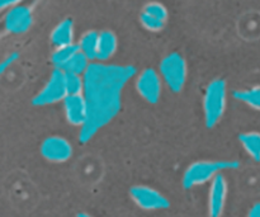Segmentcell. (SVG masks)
Listing matches in <instances>:
<instances>
[{
    "label": "cell",
    "instance_id": "1",
    "mask_svg": "<svg viewBox=\"0 0 260 217\" xmlns=\"http://www.w3.org/2000/svg\"><path fill=\"white\" fill-rule=\"evenodd\" d=\"M132 65L91 63L84 74V98L88 106V119L79 132L83 144L90 141L103 127L111 123L122 106V93L134 76Z\"/></svg>",
    "mask_w": 260,
    "mask_h": 217
},
{
    "label": "cell",
    "instance_id": "2",
    "mask_svg": "<svg viewBox=\"0 0 260 217\" xmlns=\"http://www.w3.org/2000/svg\"><path fill=\"white\" fill-rule=\"evenodd\" d=\"M239 162L235 160H200L194 162L185 169L183 174L182 184L185 190L200 187L211 183L216 177L222 174L226 170L239 168Z\"/></svg>",
    "mask_w": 260,
    "mask_h": 217
},
{
    "label": "cell",
    "instance_id": "3",
    "mask_svg": "<svg viewBox=\"0 0 260 217\" xmlns=\"http://www.w3.org/2000/svg\"><path fill=\"white\" fill-rule=\"evenodd\" d=\"M228 104V84L223 79H213L203 96V116L208 129H213L223 117Z\"/></svg>",
    "mask_w": 260,
    "mask_h": 217
},
{
    "label": "cell",
    "instance_id": "4",
    "mask_svg": "<svg viewBox=\"0 0 260 217\" xmlns=\"http://www.w3.org/2000/svg\"><path fill=\"white\" fill-rule=\"evenodd\" d=\"M159 74L170 90L174 93H179L187 83V61L180 53H169L160 63Z\"/></svg>",
    "mask_w": 260,
    "mask_h": 217
},
{
    "label": "cell",
    "instance_id": "5",
    "mask_svg": "<svg viewBox=\"0 0 260 217\" xmlns=\"http://www.w3.org/2000/svg\"><path fill=\"white\" fill-rule=\"evenodd\" d=\"M68 89L65 83V73L53 69L48 76L45 85L37 91L32 99V104L36 107H46L63 102L68 97Z\"/></svg>",
    "mask_w": 260,
    "mask_h": 217
},
{
    "label": "cell",
    "instance_id": "6",
    "mask_svg": "<svg viewBox=\"0 0 260 217\" xmlns=\"http://www.w3.org/2000/svg\"><path fill=\"white\" fill-rule=\"evenodd\" d=\"M129 197L137 207L145 211H160L170 206L169 200L161 192L149 185H134L129 190Z\"/></svg>",
    "mask_w": 260,
    "mask_h": 217
},
{
    "label": "cell",
    "instance_id": "7",
    "mask_svg": "<svg viewBox=\"0 0 260 217\" xmlns=\"http://www.w3.org/2000/svg\"><path fill=\"white\" fill-rule=\"evenodd\" d=\"M162 79L154 69H145L136 79V90L142 99L150 104L159 102L161 97Z\"/></svg>",
    "mask_w": 260,
    "mask_h": 217
},
{
    "label": "cell",
    "instance_id": "8",
    "mask_svg": "<svg viewBox=\"0 0 260 217\" xmlns=\"http://www.w3.org/2000/svg\"><path fill=\"white\" fill-rule=\"evenodd\" d=\"M3 23H4V29L10 35L25 33L33 24L32 8L20 3L19 5L5 12Z\"/></svg>",
    "mask_w": 260,
    "mask_h": 217
},
{
    "label": "cell",
    "instance_id": "9",
    "mask_svg": "<svg viewBox=\"0 0 260 217\" xmlns=\"http://www.w3.org/2000/svg\"><path fill=\"white\" fill-rule=\"evenodd\" d=\"M40 151L47 162L61 164L71 159L74 150L73 145L65 137L50 136L43 140Z\"/></svg>",
    "mask_w": 260,
    "mask_h": 217
},
{
    "label": "cell",
    "instance_id": "10",
    "mask_svg": "<svg viewBox=\"0 0 260 217\" xmlns=\"http://www.w3.org/2000/svg\"><path fill=\"white\" fill-rule=\"evenodd\" d=\"M228 180L223 174L216 177L210 183L208 190V216L222 217L225 212L226 201H228Z\"/></svg>",
    "mask_w": 260,
    "mask_h": 217
},
{
    "label": "cell",
    "instance_id": "11",
    "mask_svg": "<svg viewBox=\"0 0 260 217\" xmlns=\"http://www.w3.org/2000/svg\"><path fill=\"white\" fill-rule=\"evenodd\" d=\"M62 104L69 123L81 129L88 119V106L84 96H68Z\"/></svg>",
    "mask_w": 260,
    "mask_h": 217
},
{
    "label": "cell",
    "instance_id": "12",
    "mask_svg": "<svg viewBox=\"0 0 260 217\" xmlns=\"http://www.w3.org/2000/svg\"><path fill=\"white\" fill-rule=\"evenodd\" d=\"M50 40L55 48L75 45V42H74V40H75V27H74L73 19L66 18V19L57 23V25L51 32Z\"/></svg>",
    "mask_w": 260,
    "mask_h": 217
},
{
    "label": "cell",
    "instance_id": "13",
    "mask_svg": "<svg viewBox=\"0 0 260 217\" xmlns=\"http://www.w3.org/2000/svg\"><path fill=\"white\" fill-rule=\"evenodd\" d=\"M117 48H118V38L116 33L109 29L99 32L98 55H96L98 63H106L109 58L113 57Z\"/></svg>",
    "mask_w": 260,
    "mask_h": 217
},
{
    "label": "cell",
    "instance_id": "14",
    "mask_svg": "<svg viewBox=\"0 0 260 217\" xmlns=\"http://www.w3.org/2000/svg\"><path fill=\"white\" fill-rule=\"evenodd\" d=\"M98 43H99V32L96 30H86L81 35L79 41L76 42L79 50L93 63L96 60L98 55Z\"/></svg>",
    "mask_w": 260,
    "mask_h": 217
},
{
    "label": "cell",
    "instance_id": "15",
    "mask_svg": "<svg viewBox=\"0 0 260 217\" xmlns=\"http://www.w3.org/2000/svg\"><path fill=\"white\" fill-rule=\"evenodd\" d=\"M239 141L251 159L260 162V132L250 131L241 134Z\"/></svg>",
    "mask_w": 260,
    "mask_h": 217
},
{
    "label": "cell",
    "instance_id": "16",
    "mask_svg": "<svg viewBox=\"0 0 260 217\" xmlns=\"http://www.w3.org/2000/svg\"><path fill=\"white\" fill-rule=\"evenodd\" d=\"M78 51L79 47L76 43L75 45L66 46V47L55 48V51H53L52 55H51V63H52L53 68L62 71Z\"/></svg>",
    "mask_w": 260,
    "mask_h": 217
},
{
    "label": "cell",
    "instance_id": "17",
    "mask_svg": "<svg viewBox=\"0 0 260 217\" xmlns=\"http://www.w3.org/2000/svg\"><path fill=\"white\" fill-rule=\"evenodd\" d=\"M234 98L249 106L250 108L260 111V85L235 90L234 91Z\"/></svg>",
    "mask_w": 260,
    "mask_h": 217
},
{
    "label": "cell",
    "instance_id": "18",
    "mask_svg": "<svg viewBox=\"0 0 260 217\" xmlns=\"http://www.w3.org/2000/svg\"><path fill=\"white\" fill-rule=\"evenodd\" d=\"M91 65V61L81 52L80 50L75 53L73 58L70 60V63L65 66L63 69V73H70V74H78V75H83L88 71L89 66Z\"/></svg>",
    "mask_w": 260,
    "mask_h": 217
},
{
    "label": "cell",
    "instance_id": "19",
    "mask_svg": "<svg viewBox=\"0 0 260 217\" xmlns=\"http://www.w3.org/2000/svg\"><path fill=\"white\" fill-rule=\"evenodd\" d=\"M65 83L69 96H83L84 76L78 74L65 73Z\"/></svg>",
    "mask_w": 260,
    "mask_h": 217
},
{
    "label": "cell",
    "instance_id": "20",
    "mask_svg": "<svg viewBox=\"0 0 260 217\" xmlns=\"http://www.w3.org/2000/svg\"><path fill=\"white\" fill-rule=\"evenodd\" d=\"M141 10L142 12L147 13V14H150L151 17L161 20V22L164 23H167L168 19H169V12H168V8L165 7L164 4H161V3H157V2L147 3V4L144 5V8H142Z\"/></svg>",
    "mask_w": 260,
    "mask_h": 217
},
{
    "label": "cell",
    "instance_id": "21",
    "mask_svg": "<svg viewBox=\"0 0 260 217\" xmlns=\"http://www.w3.org/2000/svg\"><path fill=\"white\" fill-rule=\"evenodd\" d=\"M140 23H141L142 27L145 28L146 30H149V32H160V30H162L165 28V24L167 23L161 22V20L156 19V18L151 17L150 14H147V13L142 12L140 13Z\"/></svg>",
    "mask_w": 260,
    "mask_h": 217
},
{
    "label": "cell",
    "instance_id": "22",
    "mask_svg": "<svg viewBox=\"0 0 260 217\" xmlns=\"http://www.w3.org/2000/svg\"><path fill=\"white\" fill-rule=\"evenodd\" d=\"M18 57H19V55H18L17 52L10 53V55L8 56V57H5L4 60L2 61V71H3V73H4V71L7 70L8 65H12V64H14L15 61L18 60Z\"/></svg>",
    "mask_w": 260,
    "mask_h": 217
},
{
    "label": "cell",
    "instance_id": "23",
    "mask_svg": "<svg viewBox=\"0 0 260 217\" xmlns=\"http://www.w3.org/2000/svg\"><path fill=\"white\" fill-rule=\"evenodd\" d=\"M20 2H18V0H2L0 2V9L3 10V12H7V10L12 9V8L17 7V5H19Z\"/></svg>",
    "mask_w": 260,
    "mask_h": 217
},
{
    "label": "cell",
    "instance_id": "24",
    "mask_svg": "<svg viewBox=\"0 0 260 217\" xmlns=\"http://www.w3.org/2000/svg\"><path fill=\"white\" fill-rule=\"evenodd\" d=\"M248 217H260V202L251 206V208L249 210Z\"/></svg>",
    "mask_w": 260,
    "mask_h": 217
},
{
    "label": "cell",
    "instance_id": "25",
    "mask_svg": "<svg viewBox=\"0 0 260 217\" xmlns=\"http://www.w3.org/2000/svg\"><path fill=\"white\" fill-rule=\"evenodd\" d=\"M76 217H93V216H90L89 213H86V212H80L76 215Z\"/></svg>",
    "mask_w": 260,
    "mask_h": 217
}]
</instances>
